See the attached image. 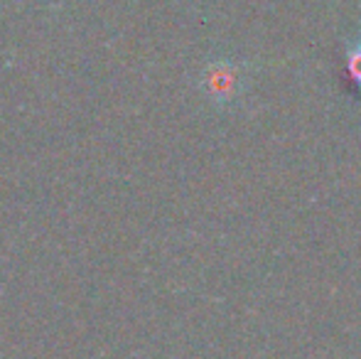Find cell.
Masks as SVG:
<instances>
[{
  "mask_svg": "<svg viewBox=\"0 0 361 359\" xmlns=\"http://www.w3.org/2000/svg\"><path fill=\"white\" fill-rule=\"evenodd\" d=\"M344 67H347L349 84L361 94V39L347 49V54H344Z\"/></svg>",
  "mask_w": 361,
  "mask_h": 359,
  "instance_id": "cell-1",
  "label": "cell"
}]
</instances>
